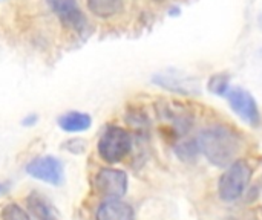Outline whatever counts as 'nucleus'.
<instances>
[{
	"label": "nucleus",
	"instance_id": "nucleus-1",
	"mask_svg": "<svg viewBox=\"0 0 262 220\" xmlns=\"http://www.w3.org/2000/svg\"><path fill=\"white\" fill-rule=\"evenodd\" d=\"M196 144L204 158L216 167H229L239 159L244 145L241 135L226 124L204 127L196 138Z\"/></svg>",
	"mask_w": 262,
	"mask_h": 220
},
{
	"label": "nucleus",
	"instance_id": "nucleus-2",
	"mask_svg": "<svg viewBox=\"0 0 262 220\" xmlns=\"http://www.w3.org/2000/svg\"><path fill=\"white\" fill-rule=\"evenodd\" d=\"M253 170L246 159H236L221 175L218 182V194L226 202L238 201L247 190Z\"/></svg>",
	"mask_w": 262,
	"mask_h": 220
},
{
	"label": "nucleus",
	"instance_id": "nucleus-3",
	"mask_svg": "<svg viewBox=\"0 0 262 220\" xmlns=\"http://www.w3.org/2000/svg\"><path fill=\"white\" fill-rule=\"evenodd\" d=\"M97 150L101 159L107 164L121 162L132 150V136L120 126H109L103 132L97 144Z\"/></svg>",
	"mask_w": 262,
	"mask_h": 220
},
{
	"label": "nucleus",
	"instance_id": "nucleus-4",
	"mask_svg": "<svg viewBox=\"0 0 262 220\" xmlns=\"http://www.w3.org/2000/svg\"><path fill=\"white\" fill-rule=\"evenodd\" d=\"M158 115L177 136L186 135L193 126V112L178 101H163L158 104Z\"/></svg>",
	"mask_w": 262,
	"mask_h": 220
},
{
	"label": "nucleus",
	"instance_id": "nucleus-5",
	"mask_svg": "<svg viewBox=\"0 0 262 220\" xmlns=\"http://www.w3.org/2000/svg\"><path fill=\"white\" fill-rule=\"evenodd\" d=\"M226 98H227L230 109L233 110L235 115H238L243 121H246L247 124H250L253 127L259 126L261 112H259L255 96L249 90H246L243 87H230Z\"/></svg>",
	"mask_w": 262,
	"mask_h": 220
},
{
	"label": "nucleus",
	"instance_id": "nucleus-6",
	"mask_svg": "<svg viewBox=\"0 0 262 220\" xmlns=\"http://www.w3.org/2000/svg\"><path fill=\"white\" fill-rule=\"evenodd\" d=\"M52 14L58 18V21L74 31V32H84L88 28V18L83 14L81 8L78 6L77 0H46Z\"/></svg>",
	"mask_w": 262,
	"mask_h": 220
},
{
	"label": "nucleus",
	"instance_id": "nucleus-7",
	"mask_svg": "<svg viewBox=\"0 0 262 220\" xmlns=\"http://www.w3.org/2000/svg\"><path fill=\"white\" fill-rule=\"evenodd\" d=\"M94 185L98 194H101L107 201L120 199L127 191V175L123 170L117 168H101L95 175Z\"/></svg>",
	"mask_w": 262,
	"mask_h": 220
},
{
	"label": "nucleus",
	"instance_id": "nucleus-8",
	"mask_svg": "<svg viewBox=\"0 0 262 220\" xmlns=\"http://www.w3.org/2000/svg\"><path fill=\"white\" fill-rule=\"evenodd\" d=\"M26 173L37 181L55 187L63 182V164L54 156H40L32 159L26 165Z\"/></svg>",
	"mask_w": 262,
	"mask_h": 220
},
{
	"label": "nucleus",
	"instance_id": "nucleus-9",
	"mask_svg": "<svg viewBox=\"0 0 262 220\" xmlns=\"http://www.w3.org/2000/svg\"><path fill=\"white\" fill-rule=\"evenodd\" d=\"M97 220H135V213L134 208L120 201V199H109L103 202L97 213H95Z\"/></svg>",
	"mask_w": 262,
	"mask_h": 220
},
{
	"label": "nucleus",
	"instance_id": "nucleus-10",
	"mask_svg": "<svg viewBox=\"0 0 262 220\" xmlns=\"http://www.w3.org/2000/svg\"><path fill=\"white\" fill-rule=\"evenodd\" d=\"M26 208H28L29 217L32 220H58L55 210L51 207V204L37 193H32L28 196Z\"/></svg>",
	"mask_w": 262,
	"mask_h": 220
},
{
	"label": "nucleus",
	"instance_id": "nucleus-11",
	"mask_svg": "<svg viewBox=\"0 0 262 220\" xmlns=\"http://www.w3.org/2000/svg\"><path fill=\"white\" fill-rule=\"evenodd\" d=\"M58 126L61 130L69 133H78L84 132L92 126V118L88 113L83 112H68L58 116Z\"/></svg>",
	"mask_w": 262,
	"mask_h": 220
},
{
	"label": "nucleus",
	"instance_id": "nucleus-12",
	"mask_svg": "<svg viewBox=\"0 0 262 220\" xmlns=\"http://www.w3.org/2000/svg\"><path fill=\"white\" fill-rule=\"evenodd\" d=\"M86 5L100 18H112L124 11V0H86Z\"/></svg>",
	"mask_w": 262,
	"mask_h": 220
},
{
	"label": "nucleus",
	"instance_id": "nucleus-13",
	"mask_svg": "<svg viewBox=\"0 0 262 220\" xmlns=\"http://www.w3.org/2000/svg\"><path fill=\"white\" fill-rule=\"evenodd\" d=\"M152 81L164 89H169V90H173L178 93H192L193 92V89H192L193 86L183 77H178V74H157L152 78Z\"/></svg>",
	"mask_w": 262,
	"mask_h": 220
},
{
	"label": "nucleus",
	"instance_id": "nucleus-14",
	"mask_svg": "<svg viewBox=\"0 0 262 220\" xmlns=\"http://www.w3.org/2000/svg\"><path fill=\"white\" fill-rule=\"evenodd\" d=\"M207 89L210 93L218 96H226L230 90V78L227 74H215L210 77L207 83Z\"/></svg>",
	"mask_w": 262,
	"mask_h": 220
},
{
	"label": "nucleus",
	"instance_id": "nucleus-15",
	"mask_svg": "<svg viewBox=\"0 0 262 220\" xmlns=\"http://www.w3.org/2000/svg\"><path fill=\"white\" fill-rule=\"evenodd\" d=\"M175 152L183 161H190V159L196 158L200 149H198L196 139H183L177 144Z\"/></svg>",
	"mask_w": 262,
	"mask_h": 220
},
{
	"label": "nucleus",
	"instance_id": "nucleus-16",
	"mask_svg": "<svg viewBox=\"0 0 262 220\" xmlns=\"http://www.w3.org/2000/svg\"><path fill=\"white\" fill-rule=\"evenodd\" d=\"M2 217L3 220H32L29 217V214L17 204L6 205L2 211Z\"/></svg>",
	"mask_w": 262,
	"mask_h": 220
},
{
	"label": "nucleus",
	"instance_id": "nucleus-17",
	"mask_svg": "<svg viewBox=\"0 0 262 220\" xmlns=\"http://www.w3.org/2000/svg\"><path fill=\"white\" fill-rule=\"evenodd\" d=\"M37 121H38V116H37L35 113H31V115H28V116L23 119V126H28V127H31V126H34Z\"/></svg>",
	"mask_w": 262,
	"mask_h": 220
},
{
	"label": "nucleus",
	"instance_id": "nucleus-18",
	"mask_svg": "<svg viewBox=\"0 0 262 220\" xmlns=\"http://www.w3.org/2000/svg\"><path fill=\"white\" fill-rule=\"evenodd\" d=\"M9 188H11L9 182H0V196H5L9 191Z\"/></svg>",
	"mask_w": 262,
	"mask_h": 220
},
{
	"label": "nucleus",
	"instance_id": "nucleus-19",
	"mask_svg": "<svg viewBox=\"0 0 262 220\" xmlns=\"http://www.w3.org/2000/svg\"><path fill=\"white\" fill-rule=\"evenodd\" d=\"M155 2H163V0H155Z\"/></svg>",
	"mask_w": 262,
	"mask_h": 220
}]
</instances>
